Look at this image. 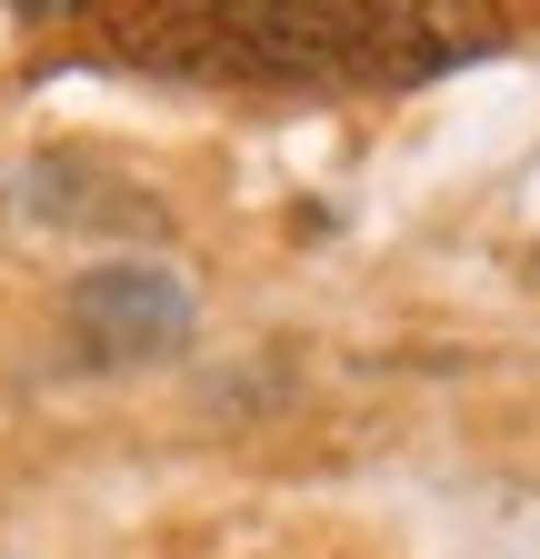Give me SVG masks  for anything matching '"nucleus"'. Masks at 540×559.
Here are the masks:
<instances>
[{"label":"nucleus","mask_w":540,"mask_h":559,"mask_svg":"<svg viewBox=\"0 0 540 559\" xmlns=\"http://www.w3.org/2000/svg\"><path fill=\"white\" fill-rule=\"evenodd\" d=\"M71 340L91 370H141L190 340V290L161 270H91L71 290Z\"/></svg>","instance_id":"nucleus-1"}]
</instances>
